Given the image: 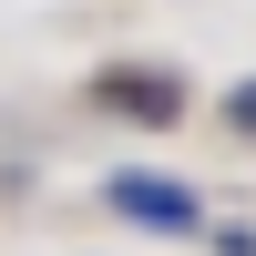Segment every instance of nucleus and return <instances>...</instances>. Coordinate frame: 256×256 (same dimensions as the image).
Segmentation results:
<instances>
[{
	"mask_svg": "<svg viewBox=\"0 0 256 256\" xmlns=\"http://www.w3.org/2000/svg\"><path fill=\"white\" fill-rule=\"evenodd\" d=\"M113 205L123 216H144V226H195V195H184V184H164V174H113Z\"/></svg>",
	"mask_w": 256,
	"mask_h": 256,
	"instance_id": "obj_1",
	"label": "nucleus"
}]
</instances>
